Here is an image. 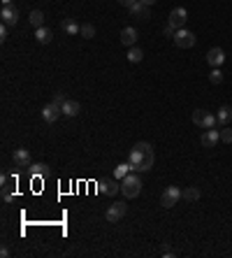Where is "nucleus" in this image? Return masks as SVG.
<instances>
[{"label":"nucleus","mask_w":232,"mask_h":258,"mask_svg":"<svg viewBox=\"0 0 232 258\" xmlns=\"http://www.w3.org/2000/svg\"><path fill=\"white\" fill-rule=\"evenodd\" d=\"M153 161H156V151L151 142H137L128 154V163L133 165V172H149L153 168Z\"/></svg>","instance_id":"nucleus-1"},{"label":"nucleus","mask_w":232,"mask_h":258,"mask_svg":"<svg viewBox=\"0 0 232 258\" xmlns=\"http://www.w3.org/2000/svg\"><path fill=\"white\" fill-rule=\"evenodd\" d=\"M121 193L126 195L128 200H133V198H137L142 193V177H139V172H130V174H126L121 179Z\"/></svg>","instance_id":"nucleus-2"},{"label":"nucleus","mask_w":232,"mask_h":258,"mask_svg":"<svg viewBox=\"0 0 232 258\" xmlns=\"http://www.w3.org/2000/svg\"><path fill=\"white\" fill-rule=\"evenodd\" d=\"M181 198H183V195H181L179 186H167V189L163 191V195H160V205H163L165 209H172L174 205H179Z\"/></svg>","instance_id":"nucleus-3"},{"label":"nucleus","mask_w":232,"mask_h":258,"mask_svg":"<svg viewBox=\"0 0 232 258\" xmlns=\"http://www.w3.org/2000/svg\"><path fill=\"white\" fill-rule=\"evenodd\" d=\"M126 212H128V205L126 203H112L109 207H107L105 219L109 221V224H118V221L126 216Z\"/></svg>","instance_id":"nucleus-4"},{"label":"nucleus","mask_w":232,"mask_h":258,"mask_svg":"<svg viewBox=\"0 0 232 258\" xmlns=\"http://www.w3.org/2000/svg\"><path fill=\"white\" fill-rule=\"evenodd\" d=\"M174 44L179 47V49H190V47H195V33L186 31V28H179V31L174 33Z\"/></svg>","instance_id":"nucleus-5"},{"label":"nucleus","mask_w":232,"mask_h":258,"mask_svg":"<svg viewBox=\"0 0 232 258\" xmlns=\"http://www.w3.org/2000/svg\"><path fill=\"white\" fill-rule=\"evenodd\" d=\"M2 200L5 203H12L14 200V195H17V177H10V174H2Z\"/></svg>","instance_id":"nucleus-6"},{"label":"nucleus","mask_w":232,"mask_h":258,"mask_svg":"<svg viewBox=\"0 0 232 258\" xmlns=\"http://www.w3.org/2000/svg\"><path fill=\"white\" fill-rule=\"evenodd\" d=\"M63 117V107L61 105H56V103H49V105H44V109H42V119L47 121V123H56L58 119Z\"/></svg>","instance_id":"nucleus-7"},{"label":"nucleus","mask_w":232,"mask_h":258,"mask_svg":"<svg viewBox=\"0 0 232 258\" xmlns=\"http://www.w3.org/2000/svg\"><path fill=\"white\" fill-rule=\"evenodd\" d=\"M186 19H188V12L183 10V7H174V10L169 12L167 23H169V26H174V28L179 31V28H183V26H186Z\"/></svg>","instance_id":"nucleus-8"},{"label":"nucleus","mask_w":232,"mask_h":258,"mask_svg":"<svg viewBox=\"0 0 232 258\" xmlns=\"http://www.w3.org/2000/svg\"><path fill=\"white\" fill-rule=\"evenodd\" d=\"M128 12H130V17H135L139 21H149V19H151V7L144 5V2H139V0L133 7H128Z\"/></svg>","instance_id":"nucleus-9"},{"label":"nucleus","mask_w":232,"mask_h":258,"mask_svg":"<svg viewBox=\"0 0 232 258\" xmlns=\"http://www.w3.org/2000/svg\"><path fill=\"white\" fill-rule=\"evenodd\" d=\"M12 161H14V165H17V168H26V170L33 165L28 149H14V151H12Z\"/></svg>","instance_id":"nucleus-10"},{"label":"nucleus","mask_w":232,"mask_h":258,"mask_svg":"<svg viewBox=\"0 0 232 258\" xmlns=\"http://www.w3.org/2000/svg\"><path fill=\"white\" fill-rule=\"evenodd\" d=\"M0 19H2L5 26H17L19 23V10L14 5H7V7L0 10Z\"/></svg>","instance_id":"nucleus-11"},{"label":"nucleus","mask_w":232,"mask_h":258,"mask_svg":"<svg viewBox=\"0 0 232 258\" xmlns=\"http://www.w3.org/2000/svg\"><path fill=\"white\" fill-rule=\"evenodd\" d=\"M202 147H207V149H211V147H216L218 142H221V130H216V128H209V130H204L202 133Z\"/></svg>","instance_id":"nucleus-12"},{"label":"nucleus","mask_w":232,"mask_h":258,"mask_svg":"<svg viewBox=\"0 0 232 258\" xmlns=\"http://www.w3.org/2000/svg\"><path fill=\"white\" fill-rule=\"evenodd\" d=\"M137 37H139V33H137V28H133V26H126V28L121 31V44L128 47V49L137 44Z\"/></svg>","instance_id":"nucleus-13"},{"label":"nucleus","mask_w":232,"mask_h":258,"mask_svg":"<svg viewBox=\"0 0 232 258\" xmlns=\"http://www.w3.org/2000/svg\"><path fill=\"white\" fill-rule=\"evenodd\" d=\"M223 61H225V52H223L221 47H211L209 52H207V63L211 68H221Z\"/></svg>","instance_id":"nucleus-14"},{"label":"nucleus","mask_w":232,"mask_h":258,"mask_svg":"<svg viewBox=\"0 0 232 258\" xmlns=\"http://www.w3.org/2000/svg\"><path fill=\"white\" fill-rule=\"evenodd\" d=\"M98 191L105 195H116L121 191V184H116V179H102V182H98Z\"/></svg>","instance_id":"nucleus-15"},{"label":"nucleus","mask_w":232,"mask_h":258,"mask_svg":"<svg viewBox=\"0 0 232 258\" xmlns=\"http://www.w3.org/2000/svg\"><path fill=\"white\" fill-rule=\"evenodd\" d=\"M35 40H37L40 44H49L53 40L51 28H47V26H42V28H35Z\"/></svg>","instance_id":"nucleus-16"},{"label":"nucleus","mask_w":232,"mask_h":258,"mask_svg":"<svg viewBox=\"0 0 232 258\" xmlns=\"http://www.w3.org/2000/svg\"><path fill=\"white\" fill-rule=\"evenodd\" d=\"M79 112H82V105H79L77 100H65L63 103V117L72 119V117H77Z\"/></svg>","instance_id":"nucleus-17"},{"label":"nucleus","mask_w":232,"mask_h":258,"mask_svg":"<svg viewBox=\"0 0 232 258\" xmlns=\"http://www.w3.org/2000/svg\"><path fill=\"white\" fill-rule=\"evenodd\" d=\"M181 195H183V200H188V203H198L202 191H200V186H188V189L181 191Z\"/></svg>","instance_id":"nucleus-18"},{"label":"nucleus","mask_w":232,"mask_h":258,"mask_svg":"<svg viewBox=\"0 0 232 258\" xmlns=\"http://www.w3.org/2000/svg\"><path fill=\"white\" fill-rule=\"evenodd\" d=\"M28 172H31V177L42 179V177H47V172H49V165L47 163H33L31 168H28Z\"/></svg>","instance_id":"nucleus-19"},{"label":"nucleus","mask_w":232,"mask_h":258,"mask_svg":"<svg viewBox=\"0 0 232 258\" xmlns=\"http://www.w3.org/2000/svg\"><path fill=\"white\" fill-rule=\"evenodd\" d=\"M216 119H218V123L228 126V123L232 121V107H230V105H223V107H218V114H216Z\"/></svg>","instance_id":"nucleus-20"},{"label":"nucleus","mask_w":232,"mask_h":258,"mask_svg":"<svg viewBox=\"0 0 232 258\" xmlns=\"http://www.w3.org/2000/svg\"><path fill=\"white\" fill-rule=\"evenodd\" d=\"M61 28H63V31L67 33V35H79V31H82V26L74 21V19H63Z\"/></svg>","instance_id":"nucleus-21"},{"label":"nucleus","mask_w":232,"mask_h":258,"mask_svg":"<svg viewBox=\"0 0 232 258\" xmlns=\"http://www.w3.org/2000/svg\"><path fill=\"white\" fill-rule=\"evenodd\" d=\"M28 21H31L33 28H42L44 26V12L42 10H33L31 17H28Z\"/></svg>","instance_id":"nucleus-22"},{"label":"nucleus","mask_w":232,"mask_h":258,"mask_svg":"<svg viewBox=\"0 0 232 258\" xmlns=\"http://www.w3.org/2000/svg\"><path fill=\"white\" fill-rule=\"evenodd\" d=\"M218 126V119H216V114H211V112H204V119H202L200 128L202 130H209V128H216Z\"/></svg>","instance_id":"nucleus-23"},{"label":"nucleus","mask_w":232,"mask_h":258,"mask_svg":"<svg viewBox=\"0 0 232 258\" xmlns=\"http://www.w3.org/2000/svg\"><path fill=\"white\" fill-rule=\"evenodd\" d=\"M128 61H130V63H139V61H144V49H139L137 44H135V47H130V49H128Z\"/></svg>","instance_id":"nucleus-24"},{"label":"nucleus","mask_w":232,"mask_h":258,"mask_svg":"<svg viewBox=\"0 0 232 258\" xmlns=\"http://www.w3.org/2000/svg\"><path fill=\"white\" fill-rule=\"evenodd\" d=\"M130 172H133V165H130V163H121V165H116L114 168V179L121 182L126 174H130Z\"/></svg>","instance_id":"nucleus-25"},{"label":"nucleus","mask_w":232,"mask_h":258,"mask_svg":"<svg viewBox=\"0 0 232 258\" xmlns=\"http://www.w3.org/2000/svg\"><path fill=\"white\" fill-rule=\"evenodd\" d=\"M79 35H82V37H86V40H93V37H95V26H93V23H82V31H79Z\"/></svg>","instance_id":"nucleus-26"},{"label":"nucleus","mask_w":232,"mask_h":258,"mask_svg":"<svg viewBox=\"0 0 232 258\" xmlns=\"http://www.w3.org/2000/svg\"><path fill=\"white\" fill-rule=\"evenodd\" d=\"M209 82L211 84H223V72H221V68H214L209 72Z\"/></svg>","instance_id":"nucleus-27"},{"label":"nucleus","mask_w":232,"mask_h":258,"mask_svg":"<svg viewBox=\"0 0 232 258\" xmlns=\"http://www.w3.org/2000/svg\"><path fill=\"white\" fill-rule=\"evenodd\" d=\"M221 142H225V144H232V128H225L221 130Z\"/></svg>","instance_id":"nucleus-28"},{"label":"nucleus","mask_w":232,"mask_h":258,"mask_svg":"<svg viewBox=\"0 0 232 258\" xmlns=\"http://www.w3.org/2000/svg\"><path fill=\"white\" fill-rule=\"evenodd\" d=\"M204 112H207V109H195V112H193V123H195V126H200V123H202Z\"/></svg>","instance_id":"nucleus-29"},{"label":"nucleus","mask_w":232,"mask_h":258,"mask_svg":"<svg viewBox=\"0 0 232 258\" xmlns=\"http://www.w3.org/2000/svg\"><path fill=\"white\" fill-rule=\"evenodd\" d=\"M174 33H177V28H174V26H165V28H163V35H165V37H174Z\"/></svg>","instance_id":"nucleus-30"},{"label":"nucleus","mask_w":232,"mask_h":258,"mask_svg":"<svg viewBox=\"0 0 232 258\" xmlns=\"http://www.w3.org/2000/svg\"><path fill=\"white\" fill-rule=\"evenodd\" d=\"M163 256H165V258H172V256H177V251H172L167 244H163Z\"/></svg>","instance_id":"nucleus-31"},{"label":"nucleus","mask_w":232,"mask_h":258,"mask_svg":"<svg viewBox=\"0 0 232 258\" xmlns=\"http://www.w3.org/2000/svg\"><path fill=\"white\" fill-rule=\"evenodd\" d=\"M65 100H67V98H65L63 93H56V96H53V103H56V105H61V107H63Z\"/></svg>","instance_id":"nucleus-32"},{"label":"nucleus","mask_w":232,"mask_h":258,"mask_svg":"<svg viewBox=\"0 0 232 258\" xmlns=\"http://www.w3.org/2000/svg\"><path fill=\"white\" fill-rule=\"evenodd\" d=\"M7 28H10V26H5V23L0 26V40H2V42L7 40Z\"/></svg>","instance_id":"nucleus-33"},{"label":"nucleus","mask_w":232,"mask_h":258,"mask_svg":"<svg viewBox=\"0 0 232 258\" xmlns=\"http://www.w3.org/2000/svg\"><path fill=\"white\" fill-rule=\"evenodd\" d=\"M137 0H118V5H123V7H133Z\"/></svg>","instance_id":"nucleus-34"},{"label":"nucleus","mask_w":232,"mask_h":258,"mask_svg":"<svg viewBox=\"0 0 232 258\" xmlns=\"http://www.w3.org/2000/svg\"><path fill=\"white\" fill-rule=\"evenodd\" d=\"M0 256H2V258H10V249L2 247V249H0Z\"/></svg>","instance_id":"nucleus-35"},{"label":"nucleus","mask_w":232,"mask_h":258,"mask_svg":"<svg viewBox=\"0 0 232 258\" xmlns=\"http://www.w3.org/2000/svg\"><path fill=\"white\" fill-rule=\"evenodd\" d=\"M139 2H144V5H149V7H151V5H156V0H139Z\"/></svg>","instance_id":"nucleus-36"},{"label":"nucleus","mask_w":232,"mask_h":258,"mask_svg":"<svg viewBox=\"0 0 232 258\" xmlns=\"http://www.w3.org/2000/svg\"><path fill=\"white\" fill-rule=\"evenodd\" d=\"M2 2V7H7V5H12V0H0Z\"/></svg>","instance_id":"nucleus-37"}]
</instances>
